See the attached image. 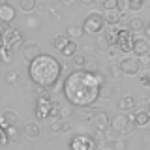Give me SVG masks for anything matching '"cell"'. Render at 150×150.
I'll return each instance as SVG.
<instances>
[{
	"label": "cell",
	"mask_w": 150,
	"mask_h": 150,
	"mask_svg": "<svg viewBox=\"0 0 150 150\" xmlns=\"http://www.w3.org/2000/svg\"><path fill=\"white\" fill-rule=\"evenodd\" d=\"M0 58H2V62H9V58H11V51L0 47Z\"/></svg>",
	"instance_id": "35"
},
{
	"label": "cell",
	"mask_w": 150,
	"mask_h": 150,
	"mask_svg": "<svg viewBox=\"0 0 150 150\" xmlns=\"http://www.w3.org/2000/svg\"><path fill=\"white\" fill-rule=\"evenodd\" d=\"M126 8H128V0H118V11L126 13Z\"/></svg>",
	"instance_id": "40"
},
{
	"label": "cell",
	"mask_w": 150,
	"mask_h": 150,
	"mask_svg": "<svg viewBox=\"0 0 150 150\" xmlns=\"http://www.w3.org/2000/svg\"><path fill=\"white\" fill-rule=\"evenodd\" d=\"M83 6H94V0H81Z\"/></svg>",
	"instance_id": "43"
},
{
	"label": "cell",
	"mask_w": 150,
	"mask_h": 150,
	"mask_svg": "<svg viewBox=\"0 0 150 150\" xmlns=\"http://www.w3.org/2000/svg\"><path fill=\"white\" fill-rule=\"evenodd\" d=\"M77 49H79V45H77V40H69V43L64 47L60 53H62L66 58H73L75 54H77Z\"/></svg>",
	"instance_id": "18"
},
{
	"label": "cell",
	"mask_w": 150,
	"mask_h": 150,
	"mask_svg": "<svg viewBox=\"0 0 150 150\" xmlns=\"http://www.w3.org/2000/svg\"><path fill=\"white\" fill-rule=\"evenodd\" d=\"M105 26H107L105 15H101L100 11L88 13V15L84 17V21H83V28H84V32H86V34H100Z\"/></svg>",
	"instance_id": "5"
},
{
	"label": "cell",
	"mask_w": 150,
	"mask_h": 150,
	"mask_svg": "<svg viewBox=\"0 0 150 150\" xmlns=\"http://www.w3.org/2000/svg\"><path fill=\"white\" fill-rule=\"evenodd\" d=\"M139 81H141V84H143V86H150V71H146V73H143L139 77Z\"/></svg>",
	"instance_id": "37"
},
{
	"label": "cell",
	"mask_w": 150,
	"mask_h": 150,
	"mask_svg": "<svg viewBox=\"0 0 150 150\" xmlns=\"http://www.w3.org/2000/svg\"><path fill=\"white\" fill-rule=\"evenodd\" d=\"M96 43H98V47H100V51H105V53H107V49H109V47H111L105 36H100V38H98V40H96Z\"/></svg>",
	"instance_id": "34"
},
{
	"label": "cell",
	"mask_w": 150,
	"mask_h": 150,
	"mask_svg": "<svg viewBox=\"0 0 150 150\" xmlns=\"http://www.w3.org/2000/svg\"><path fill=\"white\" fill-rule=\"evenodd\" d=\"M94 126H96L98 131H105L107 128H111V120H109V115L105 111H100L96 116H94Z\"/></svg>",
	"instance_id": "12"
},
{
	"label": "cell",
	"mask_w": 150,
	"mask_h": 150,
	"mask_svg": "<svg viewBox=\"0 0 150 150\" xmlns=\"http://www.w3.org/2000/svg\"><path fill=\"white\" fill-rule=\"evenodd\" d=\"M133 45H135V38L133 32L129 28H120L118 38H116V43L115 47H118L122 53H133Z\"/></svg>",
	"instance_id": "7"
},
{
	"label": "cell",
	"mask_w": 150,
	"mask_h": 150,
	"mask_svg": "<svg viewBox=\"0 0 150 150\" xmlns=\"http://www.w3.org/2000/svg\"><path fill=\"white\" fill-rule=\"evenodd\" d=\"M2 129L8 131V135H9V139H11V141L17 139V126H9V128H2Z\"/></svg>",
	"instance_id": "36"
},
{
	"label": "cell",
	"mask_w": 150,
	"mask_h": 150,
	"mask_svg": "<svg viewBox=\"0 0 150 150\" xmlns=\"http://www.w3.org/2000/svg\"><path fill=\"white\" fill-rule=\"evenodd\" d=\"M111 148L112 150H126L128 148V141L126 139H115V141H111Z\"/></svg>",
	"instance_id": "28"
},
{
	"label": "cell",
	"mask_w": 150,
	"mask_h": 150,
	"mask_svg": "<svg viewBox=\"0 0 150 150\" xmlns=\"http://www.w3.org/2000/svg\"><path fill=\"white\" fill-rule=\"evenodd\" d=\"M69 150H96V139L90 135H75L69 141Z\"/></svg>",
	"instance_id": "8"
},
{
	"label": "cell",
	"mask_w": 150,
	"mask_h": 150,
	"mask_svg": "<svg viewBox=\"0 0 150 150\" xmlns=\"http://www.w3.org/2000/svg\"><path fill=\"white\" fill-rule=\"evenodd\" d=\"M62 4H71V0H60Z\"/></svg>",
	"instance_id": "45"
},
{
	"label": "cell",
	"mask_w": 150,
	"mask_h": 150,
	"mask_svg": "<svg viewBox=\"0 0 150 150\" xmlns=\"http://www.w3.org/2000/svg\"><path fill=\"white\" fill-rule=\"evenodd\" d=\"M49 129L53 131V133H64V120H60V118H54L53 122H51Z\"/></svg>",
	"instance_id": "27"
},
{
	"label": "cell",
	"mask_w": 150,
	"mask_h": 150,
	"mask_svg": "<svg viewBox=\"0 0 150 150\" xmlns=\"http://www.w3.org/2000/svg\"><path fill=\"white\" fill-rule=\"evenodd\" d=\"M133 107H135V96H131V94H126V96L120 100V103H118V109L124 111V112L131 111Z\"/></svg>",
	"instance_id": "15"
},
{
	"label": "cell",
	"mask_w": 150,
	"mask_h": 150,
	"mask_svg": "<svg viewBox=\"0 0 150 150\" xmlns=\"http://www.w3.org/2000/svg\"><path fill=\"white\" fill-rule=\"evenodd\" d=\"M126 13L118 11V9H111V11H105V23L107 25H118L120 19L124 17Z\"/></svg>",
	"instance_id": "16"
},
{
	"label": "cell",
	"mask_w": 150,
	"mask_h": 150,
	"mask_svg": "<svg viewBox=\"0 0 150 150\" xmlns=\"http://www.w3.org/2000/svg\"><path fill=\"white\" fill-rule=\"evenodd\" d=\"M25 135H26L28 139H36V137H40V135H41L40 126H38L36 122H28V124L25 126Z\"/></svg>",
	"instance_id": "17"
},
{
	"label": "cell",
	"mask_w": 150,
	"mask_h": 150,
	"mask_svg": "<svg viewBox=\"0 0 150 150\" xmlns=\"http://www.w3.org/2000/svg\"><path fill=\"white\" fill-rule=\"evenodd\" d=\"M86 62H88V60L84 58L83 54H79V53L73 56V64H75V68H86Z\"/></svg>",
	"instance_id": "32"
},
{
	"label": "cell",
	"mask_w": 150,
	"mask_h": 150,
	"mask_svg": "<svg viewBox=\"0 0 150 150\" xmlns=\"http://www.w3.org/2000/svg\"><path fill=\"white\" fill-rule=\"evenodd\" d=\"M144 32H146V34L150 36V23H148V25H146V28H144Z\"/></svg>",
	"instance_id": "44"
},
{
	"label": "cell",
	"mask_w": 150,
	"mask_h": 150,
	"mask_svg": "<svg viewBox=\"0 0 150 150\" xmlns=\"http://www.w3.org/2000/svg\"><path fill=\"white\" fill-rule=\"evenodd\" d=\"M34 96H36V100H51V88L36 84V88H34Z\"/></svg>",
	"instance_id": "21"
},
{
	"label": "cell",
	"mask_w": 150,
	"mask_h": 150,
	"mask_svg": "<svg viewBox=\"0 0 150 150\" xmlns=\"http://www.w3.org/2000/svg\"><path fill=\"white\" fill-rule=\"evenodd\" d=\"M66 34L69 36V40H79V38H81L83 34H86V32H84V28L83 26H69L68 30H66Z\"/></svg>",
	"instance_id": "23"
},
{
	"label": "cell",
	"mask_w": 150,
	"mask_h": 150,
	"mask_svg": "<svg viewBox=\"0 0 150 150\" xmlns=\"http://www.w3.org/2000/svg\"><path fill=\"white\" fill-rule=\"evenodd\" d=\"M98 109H94V107H79V116H83V118H86V120H94V116L98 115Z\"/></svg>",
	"instance_id": "22"
},
{
	"label": "cell",
	"mask_w": 150,
	"mask_h": 150,
	"mask_svg": "<svg viewBox=\"0 0 150 150\" xmlns=\"http://www.w3.org/2000/svg\"><path fill=\"white\" fill-rule=\"evenodd\" d=\"M17 75H19L17 71H9V73H8V83H13V81H17V79H19Z\"/></svg>",
	"instance_id": "41"
},
{
	"label": "cell",
	"mask_w": 150,
	"mask_h": 150,
	"mask_svg": "<svg viewBox=\"0 0 150 150\" xmlns=\"http://www.w3.org/2000/svg\"><path fill=\"white\" fill-rule=\"evenodd\" d=\"M17 13H15V8L11 6V4H0V21L2 23H11L15 21Z\"/></svg>",
	"instance_id": "11"
},
{
	"label": "cell",
	"mask_w": 150,
	"mask_h": 150,
	"mask_svg": "<svg viewBox=\"0 0 150 150\" xmlns=\"http://www.w3.org/2000/svg\"><path fill=\"white\" fill-rule=\"evenodd\" d=\"M118 64H120V69H122V73H124V75H137L141 60H135L133 56H124Z\"/></svg>",
	"instance_id": "9"
},
{
	"label": "cell",
	"mask_w": 150,
	"mask_h": 150,
	"mask_svg": "<svg viewBox=\"0 0 150 150\" xmlns=\"http://www.w3.org/2000/svg\"><path fill=\"white\" fill-rule=\"evenodd\" d=\"M9 141H11V139H9L8 131H6V129H2V135H0V144H2V146H6Z\"/></svg>",
	"instance_id": "38"
},
{
	"label": "cell",
	"mask_w": 150,
	"mask_h": 150,
	"mask_svg": "<svg viewBox=\"0 0 150 150\" xmlns=\"http://www.w3.org/2000/svg\"><path fill=\"white\" fill-rule=\"evenodd\" d=\"M135 128V115H116L111 120V129L118 135H129Z\"/></svg>",
	"instance_id": "4"
},
{
	"label": "cell",
	"mask_w": 150,
	"mask_h": 150,
	"mask_svg": "<svg viewBox=\"0 0 150 150\" xmlns=\"http://www.w3.org/2000/svg\"><path fill=\"white\" fill-rule=\"evenodd\" d=\"M144 6H146V8H150V0H144Z\"/></svg>",
	"instance_id": "46"
},
{
	"label": "cell",
	"mask_w": 150,
	"mask_h": 150,
	"mask_svg": "<svg viewBox=\"0 0 150 150\" xmlns=\"http://www.w3.org/2000/svg\"><path fill=\"white\" fill-rule=\"evenodd\" d=\"M133 53H135V56H139V58L150 54V45H148V40H146V38H135Z\"/></svg>",
	"instance_id": "10"
},
{
	"label": "cell",
	"mask_w": 150,
	"mask_h": 150,
	"mask_svg": "<svg viewBox=\"0 0 150 150\" xmlns=\"http://www.w3.org/2000/svg\"><path fill=\"white\" fill-rule=\"evenodd\" d=\"M69 43V36L68 34H62V36H56L54 40H53V47L54 49H58V51H62L66 45Z\"/></svg>",
	"instance_id": "24"
},
{
	"label": "cell",
	"mask_w": 150,
	"mask_h": 150,
	"mask_svg": "<svg viewBox=\"0 0 150 150\" xmlns=\"http://www.w3.org/2000/svg\"><path fill=\"white\" fill-rule=\"evenodd\" d=\"M146 111H148V115H150V101H148V105H146Z\"/></svg>",
	"instance_id": "47"
},
{
	"label": "cell",
	"mask_w": 150,
	"mask_h": 150,
	"mask_svg": "<svg viewBox=\"0 0 150 150\" xmlns=\"http://www.w3.org/2000/svg\"><path fill=\"white\" fill-rule=\"evenodd\" d=\"M36 6H38V2H36V0H19V8H21L25 13L34 11Z\"/></svg>",
	"instance_id": "25"
},
{
	"label": "cell",
	"mask_w": 150,
	"mask_h": 150,
	"mask_svg": "<svg viewBox=\"0 0 150 150\" xmlns=\"http://www.w3.org/2000/svg\"><path fill=\"white\" fill-rule=\"evenodd\" d=\"M19 45H23V34L17 30V28H11L9 26L8 30L2 32V47L8 51H15Z\"/></svg>",
	"instance_id": "6"
},
{
	"label": "cell",
	"mask_w": 150,
	"mask_h": 150,
	"mask_svg": "<svg viewBox=\"0 0 150 150\" xmlns=\"http://www.w3.org/2000/svg\"><path fill=\"white\" fill-rule=\"evenodd\" d=\"M103 84L105 77L100 71H88L86 68H79L64 79L62 92L71 105L90 107L100 100V90Z\"/></svg>",
	"instance_id": "1"
},
{
	"label": "cell",
	"mask_w": 150,
	"mask_h": 150,
	"mask_svg": "<svg viewBox=\"0 0 150 150\" xmlns=\"http://www.w3.org/2000/svg\"><path fill=\"white\" fill-rule=\"evenodd\" d=\"M19 124V115L13 111H4L0 115V126L2 128H9V126H17Z\"/></svg>",
	"instance_id": "14"
},
{
	"label": "cell",
	"mask_w": 150,
	"mask_h": 150,
	"mask_svg": "<svg viewBox=\"0 0 150 150\" xmlns=\"http://www.w3.org/2000/svg\"><path fill=\"white\" fill-rule=\"evenodd\" d=\"M60 73H62V64L53 54L41 53L38 58L28 62V77L34 84H40V86H47L51 90L56 88Z\"/></svg>",
	"instance_id": "2"
},
{
	"label": "cell",
	"mask_w": 150,
	"mask_h": 150,
	"mask_svg": "<svg viewBox=\"0 0 150 150\" xmlns=\"http://www.w3.org/2000/svg\"><path fill=\"white\" fill-rule=\"evenodd\" d=\"M60 103L56 101H51V100H36V116L40 120H45V118H58L60 116Z\"/></svg>",
	"instance_id": "3"
},
{
	"label": "cell",
	"mask_w": 150,
	"mask_h": 150,
	"mask_svg": "<svg viewBox=\"0 0 150 150\" xmlns=\"http://www.w3.org/2000/svg\"><path fill=\"white\" fill-rule=\"evenodd\" d=\"M101 8L105 11H111V9H118V0H101Z\"/></svg>",
	"instance_id": "29"
},
{
	"label": "cell",
	"mask_w": 150,
	"mask_h": 150,
	"mask_svg": "<svg viewBox=\"0 0 150 150\" xmlns=\"http://www.w3.org/2000/svg\"><path fill=\"white\" fill-rule=\"evenodd\" d=\"M128 28L131 32H143L144 28H146V25H144V21L141 17H131L129 23H128Z\"/></svg>",
	"instance_id": "19"
},
{
	"label": "cell",
	"mask_w": 150,
	"mask_h": 150,
	"mask_svg": "<svg viewBox=\"0 0 150 150\" xmlns=\"http://www.w3.org/2000/svg\"><path fill=\"white\" fill-rule=\"evenodd\" d=\"M86 69H88V71H98V64L94 62V60H88V62H86Z\"/></svg>",
	"instance_id": "39"
},
{
	"label": "cell",
	"mask_w": 150,
	"mask_h": 150,
	"mask_svg": "<svg viewBox=\"0 0 150 150\" xmlns=\"http://www.w3.org/2000/svg\"><path fill=\"white\" fill-rule=\"evenodd\" d=\"M40 54H41V49H40V45H38V43H34V41L23 47V56H25L26 62H32V60L38 58Z\"/></svg>",
	"instance_id": "13"
},
{
	"label": "cell",
	"mask_w": 150,
	"mask_h": 150,
	"mask_svg": "<svg viewBox=\"0 0 150 150\" xmlns=\"http://www.w3.org/2000/svg\"><path fill=\"white\" fill-rule=\"evenodd\" d=\"M144 6V0H128V9L129 11H139Z\"/></svg>",
	"instance_id": "30"
},
{
	"label": "cell",
	"mask_w": 150,
	"mask_h": 150,
	"mask_svg": "<svg viewBox=\"0 0 150 150\" xmlns=\"http://www.w3.org/2000/svg\"><path fill=\"white\" fill-rule=\"evenodd\" d=\"M107 71H109V75H111L112 79H120L122 75H124V73H122V69H120V64L118 62H111L109 68H107Z\"/></svg>",
	"instance_id": "26"
},
{
	"label": "cell",
	"mask_w": 150,
	"mask_h": 150,
	"mask_svg": "<svg viewBox=\"0 0 150 150\" xmlns=\"http://www.w3.org/2000/svg\"><path fill=\"white\" fill-rule=\"evenodd\" d=\"M148 122H150L148 111H137L135 112V124H137V128H144V126H148Z\"/></svg>",
	"instance_id": "20"
},
{
	"label": "cell",
	"mask_w": 150,
	"mask_h": 150,
	"mask_svg": "<svg viewBox=\"0 0 150 150\" xmlns=\"http://www.w3.org/2000/svg\"><path fill=\"white\" fill-rule=\"evenodd\" d=\"M143 141H144V143H150V129L144 131V137H143Z\"/></svg>",
	"instance_id": "42"
},
{
	"label": "cell",
	"mask_w": 150,
	"mask_h": 150,
	"mask_svg": "<svg viewBox=\"0 0 150 150\" xmlns=\"http://www.w3.org/2000/svg\"><path fill=\"white\" fill-rule=\"evenodd\" d=\"M111 96H112V88L107 86V84H103L101 90H100V100H109Z\"/></svg>",
	"instance_id": "33"
},
{
	"label": "cell",
	"mask_w": 150,
	"mask_h": 150,
	"mask_svg": "<svg viewBox=\"0 0 150 150\" xmlns=\"http://www.w3.org/2000/svg\"><path fill=\"white\" fill-rule=\"evenodd\" d=\"M71 115H73V109H71V107H68V105H62V107H60V116H58L60 120H68Z\"/></svg>",
	"instance_id": "31"
}]
</instances>
